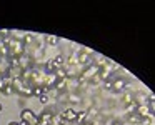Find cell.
I'll return each mask as SVG.
<instances>
[{"label": "cell", "instance_id": "obj_1", "mask_svg": "<svg viewBox=\"0 0 155 125\" xmlns=\"http://www.w3.org/2000/svg\"><path fill=\"white\" fill-rule=\"evenodd\" d=\"M44 78H45V72L38 70V68H32V75H30V82L28 85L30 87H38V85H44Z\"/></svg>", "mask_w": 155, "mask_h": 125}, {"label": "cell", "instance_id": "obj_2", "mask_svg": "<svg viewBox=\"0 0 155 125\" xmlns=\"http://www.w3.org/2000/svg\"><path fill=\"white\" fill-rule=\"evenodd\" d=\"M34 64L35 62L32 60V57L28 54H24L18 57V67L22 68V70H32L34 68Z\"/></svg>", "mask_w": 155, "mask_h": 125}, {"label": "cell", "instance_id": "obj_3", "mask_svg": "<svg viewBox=\"0 0 155 125\" xmlns=\"http://www.w3.org/2000/svg\"><path fill=\"white\" fill-rule=\"evenodd\" d=\"M92 60H94V58H92V54L85 52L84 48L78 52V67H80V65H85V67H87L88 64H92Z\"/></svg>", "mask_w": 155, "mask_h": 125}, {"label": "cell", "instance_id": "obj_4", "mask_svg": "<svg viewBox=\"0 0 155 125\" xmlns=\"http://www.w3.org/2000/svg\"><path fill=\"white\" fill-rule=\"evenodd\" d=\"M125 87H127L125 78L118 77V78H114V80H112V90L114 92H122V90H125Z\"/></svg>", "mask_w": 155, "mask_h": 125}, {"label": "cell", "instance_id": "obj_5", "mask_svg": "<svg viewBox=\"0 0 155 125\" xmlns=\"http://www.w3.org/2000/svg\"><path fill=\"white\" fill-rule=\"evenodd\" d=\"M60 117L64 118L65 122H75L77 120V112H75L74 108H67V110H64L60 113Z\"/></svg>", "mask_w": 155, "mask_h": 125}, {"label": "cell", "instance_id": "obj_6", "mask_svg": "<svg viewBox=\"0 0 155 125\" xmlns=\"http://www.w3.org/2000/svg\"><path fill=\"white\" fill-rule=\"evenodd\" d=\"M135 113H137L140 118H145V117H148V115L152 113V108L148 107V105H137V110H135Z\"/></svg>", "mask_w": 155, "mask_h": 125}, {"label": "cell", "instance_id": "obj_7", "mask_svg": "<svg viewBox=\"0 0 155 125\" xmlns=\"http://www.w3.org/2000/svg\"><path fill=\"white\" fill-rule=\"evenodd\" d=\"M44 70H45V74H54V72L57 70V65H55L54 58H50V60H47V62H45Z\"/></svg>", "mask_w": 155, "mask_h": 125}, {"label": "cell", "instance_id": "obj_8", "mask_svg": "<svg viewBox=\"0 0 155 125\" xmlns=\"http://www.w3.org/2000/svg\"><path fill=\"white\" fill-rule=\"evenodd\" d=\"M67 80H68V78H58V80L55 82L54 88H55V90H58V92H65V90H67Z\"/></svg>", "mask_w": 155, "mask_h": 125}, {"label": "cell", "instance_id": "obj_9", "mask_svg": "<svg viewBox=\"0 0 155 125\" xmlns=\"http://www.w3.org/2000/svg\"><path fill=\"white\" fill-rule=\"evenodd\" d=\"M34 38H35L34 34H30V32H24V38H22V42L25 44V47H27V45H34Z\"/></svg>", "mask_w": 155, "mask_h": 125}, {"label": "cell", "instance_id": "obj_10", "mask_svg": "<svg viewBox=\"0 0 155 125\" xmlns=\"http://www.w3.org/2000/svg\"><path fill=\"white\" fill-rule=\"evenodd\" d=\"M58 40H60V38H58L57 35H45V44H47L48 47H54V45H57Z\"/></svg>", "mask_w": 155, "mask_h": 125}, {"label": "cell", "instance_id": "obj_11", "mask_svg": "<svg viewBox=\"0 0 155 125\" xmlns=\"http://www.w3.org/2000/svg\"><path fill=\"white\" fill-rule=\"evenodd\" d=\"M18 94H20L22 97H32V95H34V87H30V85H24Z\"/></svg>", "mask_w": 155, "mask_h": 125}, {"label": "cell", "instance_id": "obj_12", "mask_svg": "<svg viewBox=\"0 0 155 125\" xmlns=\"http://www.w3.org/2000/svg\"><path fill=\"white\" fill-rule=\"evenodd\" d=\"M67 100L74 102V104H78L82 100V97L77 94V92H67Z\"/></svg>", "mask_w": 155, "mask_h": 125}, {"label": "cell", "instance_id": "obj_13", "mask_svg": "<svg viewBox=\"0 0 155 125\" xmlns=\"http://www.w3.org/2000/svg\"><path fill=\"white\" fill-rule=\"evenodd\" d=\"M77 123H85L87 122V110H82V112H77Z\"/></svg>", "mask_w": 155, "mask_h": 125}, {"label": "cell", "instance_id": "obj_14", "mask_svg": "<svg viewBox=\"0 0 155 125\" xmlns=\"http://www.w3.org/2000/svg\"><path fill=\"white\" fill-rule=\"evenodd\" d=\"M122 102H124V105H128L134 102V94H130V92H125L124 95H122Z\"/></svg>", "mask_w": 155, "mask_h": 125}, {"label": "cell", "instance_id": "obj_15", "mask_svg": "<svg viewBox=\"0 0 155 125\" xmlns=\"http://www.w3.org/2000/svg\"><path fill=\"white\" fill-rule=\"evenodd\" d=\"M52 117H54V113H52V112H44V113H42L38 118H40L42 122H45V123H48V125H50V122H52Z\"/></svg>", "mask_w": 155, "mask_h": 125}, {"label": "cell", "instance_id": "obj_16", "mask_svg": "<svg viewBox=\"0 0 155 125\" xmlns=\"http://www.w3.org/2000/svg\"><path fill=\"white\" fill-rule=\"evenodd\" d=\"M140 120H142V118L138 117L137 113L128 115V125H140Z\"/></svg>", "mask_w": 155, "mask_h": 125}, {"label": "cell", "instance_id": "obj_17", "mask_svg": "<svg viewBox=\"0 0 155 125\" xmlns=\"http://www.w3.org/2000/svg\"><path fill=\"white\" fill-rule=\"evenodd\" d=\"M54 74H55V77H57V78H67V68H65V67H58Z\"/></svg>", "mask_w": 155, "mask_h": 125}, {"label": "cell", "instance_id": "obj_18", "mask_svg": "<svg viewBox=\"0 0 155 125\" xmlns=\"http://www.w3.org/2000/svg\"><path fill=\"white\" fill-rule=\"evenodd\" d=\"M65 123H67V122H65L60 115H54V117H52V122H50V125H65Z\"/></svg>", "mask_w": 155, "mask_h": 125}, {"label": "cell", "instance_id": "obj_19", "mask_svg": "<svg viewBox=\"0 0 155 125\" xmlns=\"http://www.w3.org/2000/svg\"><path fill=\"white\" fill-rule=\"evenodd\" d=\"M8 55H10V50H8V47L2 42V45H0V58H2V57H8Z\"/></svg>", "mask_w": 155, "mask_h": 125}, {"label": "cell", "instance_id": "obj_20", "mask_svg": "<svg viewBox=\"0 0 155 125\" xmlns=\"http://www.w3.org/2000/svg\"><path fill=\"white\" fill-rule=\"evenodd\" d=\"M135 110H137V104L135 102H132V104H128V105H125V112H127L128 115H132V113H135Z\"/></svg>", "mask_w": 155, "mask_h": 125}, {"label": "cell", "instance_id": "obj_21", "mask_svg": "<svg viewBox=\"0 0 155 125\" xmlns=\"http://www.w3.org/2000/svg\"><path fill=\"white\" fill-rule=\"evenodd\" d=\"M54 62H55V65H57V68H58V67H65V58H64V55H57V57L54 58Z\"/></svg>", "mask_w": 155, "mask_h": 125}, {"label": "cell", "instance_id": "obj_22", "mask_svg": "<svg viewBox=\"0 0 155 125\" xmlns=\"http://www.w3.org/2000/svg\"><path fill=\"white\" fill-rule=\"evenodd\" d=\"M40 95H44V85L34 87V97H40Z\"/></svg>", "mask_w": 155, "mask_h": 125}, {"label": "cell", "instance_id": "obj_23", "mask_svg": "<svg viewBox=\"0 0 155 125\" xmlns=\"http://www.w3.org/2000/svg\"><path fill=\"white\" fill-rule=\"evenodd\" d=\"M2 94L12 95V94H15V90H14V87H12V85H5V88H4V92H2Z\"/></svg>", "mask_w": 155, "mask_h": 125}, {"label": "cell", "instance_id": "obj_24", "mask_svg": "<svg viewBox=\"0 0 155 125\" xmlns=\"http://www.w3.org/2000/svg\"><path fill=\"white\" fill-rule=\"evenodd\" d=\"M100 77H98V75H94V77L90 78V80H88V84H92V85H97V84H100Z\"/></svg>", "mask_w": 155, "mask_h": 125}, {"label": "cell", "instance_id": "obj_25", "mask_svg": "<svg viewBox=\"0 0 155 125\" xmlns=\"http://www.w3.org/2000/svg\"><path fill=\"white\" fill-rule=\"evenodd\" d=\"M38 100H40L42 104H47V102H48V95H40V97H38Z\"/></svg>", "mask_w": 155, "mask_h": 125}, {"label": "cell", "instance_id": "obj_26", "mask_svg": "<svg viewBox=\"0 0 155 125\" xmlns=\"http://www.w3.org/2000/svg\"><path fill=\"white\" fill-rule=\"evenodd\" d=\"M5 88V82H4V77H0V92H4Z\"/></svg>", "mask_w": 155, "mask_h": 125}, {"label": "cell", "instance_id": "obj_27", "mask_svg": "<svg viewBox=\"0 0 155 125\" xmlns=\"http://www.w3.org/2000/svg\"><path fill=\"white\" fill-rule=\"evenodd\" d=\"M107 88H112V80H105V90Z\"/></svg>", "mask_w": 155, "mask_h": 125}, {"label": "cell", "instance_id": "obj_28", "mask_svg": "<svg viewBox=\"0 0 155 125\" xmlns=\"http://www.w3.org/2000/svg\"><path fill=\"white\" fill-rule=\"evenodd\" d=\"M112 125H124V123H122V120H120V118H115V120L112 122Z\"/></svg>", "mask_w": 155, "mask_h": 125}, {"label": "cell", "instance_id": "obj_29", "mask_svg": "<svg viewBox=\"0 0 155 125\" xmlns=\"http://www.w3.org/2000/svg\"><path fill=\"white\" fill-rule=\"evenodd\" d=\"M8 125H20V123H17V122H10Z\"/></svg>", "mask_w": 155, "mask_h": 125}, {"label": "cell", "instance_id": "obj_30", "mask_svg": "<svg viewBox=\"0 0 155 125\" xmlns=\"http://www.w3.org/2000/svg\"><path fill=\"white\" fill-rule=\"evenodd\" d=\"M2 40H4V38H2V37H0V45H2Z\"/></svg>", "mask_w": 155, "mask_h": 125}, {"label": "cell", "instance_id": "obj_31", "mask_svg": "<svg viewBox=\"0 0 155 125\" xmlns=\"http://www.w3.org/2000/svg\"><path fill=\"white\" fill-rule=\"evenodd\" d=\"M2 108H4V107H2V105H0V112H2Z\"/></svg>", "mask_w": 155, "mask_h": 125}]
</instances>
